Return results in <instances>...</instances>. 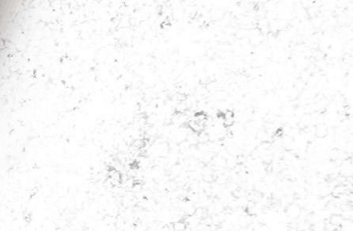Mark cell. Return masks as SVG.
<instances>
[{"label": "cell", "mask_w": 353, "mask_h": 231, "mask_svg": "<svg viewBox=\"0 0 353 231\" xmlns=\"http://www.w3.org/2000/svg\"><path fill=\"white\" fill-rule=\"evenodd\" d=\"M219 117L221 118L223 124L226 128H231L234 123V112L231 109H226L224 112H221L219 115Z\"/></svg>", "instance_id": "cell-1"}, {"label": "cell", "mask_w": 353, "mask_h": 231, "mask_svg": "<svg viewBox=\"0 0 353 231\" xmlns=\"http://www.w3.org/2000/svg\"><path fill=\"white\" fill-rule=\"evenodd\" d=\"M343 220H344V219H343V217L341 216V215L335 214V215H332V216L330 217V222H331V223H333V225H335L337 227H338V226H341V223H342Z\"/></svg>", "instance_id": "cell-2"}, {"label": "cell", "mask_w": 353, "mask_h": 231, "mask_svg": "<svg viewBox=\"0 0 353 231\" xmlns=\"http://www.w3.org/2000/svg\"><path fill=\"white\" fill-rule=\"evenodd\" d=\"M187 228V224L184 221H178L173 224V229L175 230H185Z\"/></svg>", "instance_id": "cell-3"}, {"label": "cell", "mask_w": 353, "mask_h": 231, "mask_svg": "<svg viewBox=\"0 0 353 231\" xmlns=\"http://www.w3.org/2000/svg\"><path fill=\"white\" fill-rule=\"evenodd\" d=\"M204 215H205V211H204V208H197V209L195 210L194 215H194L196 219H202V218L204 216Z\"/></svg>", "instance_id": "cell-4"}]
</instances>
